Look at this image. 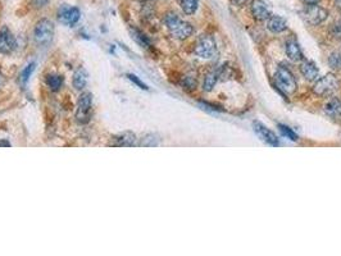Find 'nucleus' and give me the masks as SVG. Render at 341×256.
<instances>
[{"label":"nucleus","instance_id":"f257e3e1","mask_svg":"<svg viewBox=\"0 0 341 256\" xmlns=\"http://www.w3.org/2000/svg\"><path fill=\"white\" fill-rule=\"evenodd\" d=\"M164 25L168 28L172 37L177 40H186L193 35L194 27L186 21L181 20L176 13H167L164 17Z\"/></svg>","mask_w":341,"mask_h":256},{"label":"nucleus","instance_id":"f03ea898","mask_svg":"<svg viewBox=\"0 0 341 256\" xmlns=\"http://www.w3.org/2000/svg\"><path fill=\"white\" fill-rule=\"evenodd\" d=\"M273 78H275V86L280 90V92L284 96L294 94L298 89L296 78L294 77L291 71L286 68V67H279L276 69Z\"/></svg>","mask_w":341,"mask_h":256},{"label":"nucleus","instance_id":"7ed1b4c3","mask_svg":"<svg viewBox=\"0 0 341 256\" xmlns=\"http://www.w3.org/2000/svg\"><path fill=\"white\" fill-rule=\"evenodd\" d=\"M339 82L338 77L334 75V73H328V75L323 76L322 78L317 79V82L313 86V92H314L317 96H331L334 92H336L339 90Z\"/></svg>","mask_w":341,"mask_h":256},{"label":"nucleus","instance_id":"20e7f679","mask_svg":"<svg viewBox=\"0 0 341 256\" xmlns=\"http://www.w3.org/2000/svg\"><path fill=\"white\" fill-rule=\"evenodd\" d=\"M194 51L198 56L203 59H212L217 55V43L213 36L210 35H203L198 39Z\"/></svg>","mask_w":341,"mask_h":256},{"label":"nucleus","instance_id":"39448f33","mask_svg":"<svg viewBox=\"0 0 341 256\" xmlns=\"http://www.w3.org/2000/svg\"><path fill=\"white\" fill-rule=\"evenodd\" d=\"M54 36V25L49 20H41L37 22L33 31V39L37 45H49Z\"/></svg>","mask_w":341,"mask_h":256},{"label":"nucleus","instance_id":"423d86ee","mask_svg":"<svg viewBox=\"0 0 341 256\" xmlns=\"http://www.w3.org/2000/svg\"><path fill=\"white\" fill-rule=\"evenodd\" d=\"M303 17L309 25L318 26L327 20L328 12L318 4H307V7L303 9Z\"/></svg>","mask_w":341,"mask_h":256},{"label":"nucleus","instance_id":"0eeeda50","mask_svg":"<svg viewBox=\"0 0 341 256\" xmlns=\"http://www.w3.org/2000/svg\"><path fill=\"white\" fill-rule=\"evenodd\" d=\"M92 106L91 92H84L81 94L77 102V110H76V119L81 125H85L90 121V112Z\"/></svg>","mask_w":341,"mask_h":256},{"label":"nucleus","instance_id":"6e6552de","mask_svg":"<svg viewBox=\"0 0 341 256\" xmlns=\"http://www.w3.org/2000/svg\"><path fill=\"white\" fill-rule=\"evenodd\" d=\"M80 9L76 7H71V5H62L58 10V20L60 23L66 25V26H75L76 23L80 21Z\"/></svg>","mask_w":341,"mask_h":256},{"label":"nucleus","instance_id":"1a4fd4ad","mask_svg":"<svg viewBox=\"0 0 341 256\" xmlns=\"http://www.w3.org/2000/svg\"><path fill=\"white\" fill-rule=\"evenodd\" d=\"M250 10H252L253 18L258 22L267 21L269 17L272 16L271 7L264 0H253L252 4H250Z\"/></svg>","mask_w":341,"mask_h":256},{"label":"nucleus","instance_id":"9d476101","mask_svg":"<svg viewBox=\"0 0 341 256\" xmlns=\"http://www.w3.org/2000/svg\"><path fill=\"white\" fill-rule=\"evenodd\" d=\"M253 128H254V132H256V135L259 136L266 144L271 145V146H280V140L277 137V135L273 131H271L269 128H267L263 123L254 121L253 122Z\"/></svg>","mask_w":341,"mask_h":256},{"label":"nucleus","instance_id":"9b49d317","mask_svg":"<svg viewBox=\"0 0 341 256\" xmlns=\"http://www.w3.org/2000/svg\"><path fill=\"white\" fill-rule=\"evenodd\" d=\"M16 48L17 43L13 33L7 27H3L0 31V54H10Z\"/></svg>","mask_w":341,"mask_h":256},{"label":"nucleus","instance_id":"f8f14e48","mask_svg":"<svg viewBox=\"0 0 341 256\" xmlns=\"http://www.w3.org/2000/svg\"><path fill=\"white\" fill-rule=\"evenodd\" d=\"M138 137L132 132H123V133H119L117 136H113L111 138V142H109V146H138Z\"/></svg>","mask_w":341,"mask_h":256},{"label":"nucleus","instance_id":"ddd939ff","mask_svg":"<svg viewBox=\"0 0 341 256\" xmlns=\"http://www.w3.org/2000/svg\"><path fill=\"white\" fill-rule=\"evenodd\" d=\"M300 72H302L303 77L309 82H313V81L318 79V67L315 66V63L313 60L303 59L302 63H300Z\"/></svg>","mask_w":341,"mask_h":256},{"label":"nucleus","instance_id":"4468645a","mask_svg":"<svg viewBox=\"0 0 341 256\" xmlns=\"http://www.w3.org/2000/svg\"><path fill=\"white\" fill-rule=\"evenodd\" d=\"M285 51L287 58H289L290 60H292V62H302V60L304 59L302 48H300V45H299V43L295 39H290L286 41Z\"/></svg>","mask_w":341,"mask_h":256},{"label":"nucleus","instance_id":"2eb2a0df","mask_svg":"<svg viewBox=\"0 0 341 256\" xmlns=\"http://www.w3.org/2000/svg\"><path fill=\"white\" fill-rule=\"evenodd\" d=\"M325 113L327 117L336 122H341V100L338 98H332L328 100L325 105Z\"/></svg>","mask_w":341,"mask_h":256},{"label":"nucleus","instance_id":"dca6fc26","mask_svg":"<svg viewBox=\"0 0 341 256\" xmlns=\"http://www.w3.org/2000/svg\"><path fill=\"white\" fill-rule=\"evenodd\" d=\"M267 28L273 33H281L287 30V22L284 17L271 16L267 20Z\"/></svg>","mask_w":341,"mask_h":256},{"label":"nucleus","instance_id":"f3484780","mask_svg":"<svg viewBox=\"0 0 341 256\" xmlns=\"http://www.w3.org/2000/svg\"><path fill=\"white\" fill-rule=\"evenodd\" d=\"M220 79H221L220 68L209 71V72L207 73V76H205V78H204V82H203L204 91H208V92L212 91V90L214 89V86L217 85V82H218Z\"/></svg>","mask_w":341,"mask_h":256},{"label":"nucleus","instance_id":"a211bd4d","mask_svg":"<svg viewBox=\"0 0 341 256\" xmlns=\"http://www.w3.org/2000/svg\"><path fill=\"white\" fill-rule=\"evenodd\" d=\"M73 87L76 90H84L86 87V83H87V72H86L84 68H79L73 73L72 78Z\"/></svg>","mask_w":341,"mask_h":256},{"label":"nucleus","instance_id":"6ab92c4d","mask_svg":"<svg viewBox=\"0 0 341 256\" xmlns=\"http://www.w3.org/2000/svg\"><path fill=\"white\" fill-rule=\"evenodd\" d=\"M63 81H64L63 76L59 75H49L46 77V83L53 91H59L60 87L63 86Z\"/></svg>","mask_w":341,"mask_h":256},{"label":"nucleus","instance_id":"aec40b11","mask_svg":"<svg viewBox=\"0 0 341 256\" xmlns=\"http://www.w3.org/2000/svg\"><path fill=\"white\" fill-rule=\"evenodd\" d=\"M199 7V0H181V8L187 16H193Z\"/></svg>","mask_w":341,"mask_h":256},{"label":"nucleus","instance_id":"412c9836","mask_svg":"<svg viewBox=\"0 0 341 256\" xmlns=\"http://www.w3.org/2000/svg\"><path fill=\"white\" fill-rule=\"evenodd\" d=\"M131 35L132 39L140 46H144V48H149L150 46V40L148 39V36H145L144 33L139 31L138 28H131Z\"/></svg>","mask_w":341,"mask_h":256},{"label":"nucleus","instance_id":"4be33fe9","mask_svg":"<svg viewBox=\"0 0 341 256\" xmlns=\"http://www.w3.org/2000/svg\"><path fill=\"white\" fill-rule=\"evenodd\" d=\"M159 141H161L159 136L154 135V133H149V135L141 138V141L139 142L138 146H158Z\"/></svg>","mask_w":341,"mask_h":256},{"label":"nucleus","instance_id":"5701e85b","mask_svg":"<svg viewBox=\"0 0 341 256\" xmlns=\"http://www.w3.org/2000/svg\"><path fill=\"white\" fill-rule=\"evenodd\" d=\"M328 66L334 71H340L341 69V53L334 51L328 56Z\"/></svg>","mask_w":341,"mask_h":256},{"label":"nucleus","instance_id":"b1692460","mask_svg":"<svg viewBox=\"0 0 341 256\" xmlns=\"http://www.w3.org/2000/svg\"><path fill=\"white\" fill-rule=\"evenodd\" d=\"M35 68H36V63L35 62H31L30 64H27L25 68H23L22 73H21V82L22 83H26L28 79H30L31 75L33 73V71H35Z\"/></svg>","mask_w":341,"mask_h":256},{"label":"nucleus","instance_id":"393cba45","mask_svg":"<svg viewBox=\"0 0 341 256\" xmlns=\"http://www.w3.org/2000/svg\"><path fill=\"white\" fill-rule=\"evenodd\" d=\"M279 129H280V132H281L282 136H285V137H287L289 140H291V141H298L299 140L298 135H296L295 132L292 131L291 128L287 127V126L279 125Z\"/></svg>","mask_w":341,"mask_h":256},{"label":"nucleus","instance_id":"a878e982","mask_svg":"<svg viewBox=\"0 0 341 256\" xmlns=\"http://www.w3.org/2000/svg\"><path fill=\"white\" fill-rule=\"evenodd\" d=\"M127 78L131 81L132 83H135V85L138 86L139 89H141V90H149V87L146 85H145L142 81H140V78H139L138 76H135V75H131V73H128L127 75Z\"/></svg>","mask_w":341,"mask_h":256},{"label":"nucleus","instance_id":"bb28decb","mask_svg":"<svg viewBox=\"0 0 341 256\" xmlns=\"http://www.w3.org/2000/svg\"><path fill=\"white\" fill-rule=\"evenodd\" d=\"M195 86H197V81H195V78L194 77H185V81H184V87L185 89H189V90H194L195 89Z\"/></svg>","mask_w":341,"mask_h":256},{"label":"nucleus","instance_id":"cd10ccee","mask_svg":"<svg viewBox=\"0 0 341 256\" xmlns=\"http://www.w3.org/2000/svg\"><path fill=\"white\" fill-rule=\"evenodd\" d=\"M248 3V0H232V4L235 7H241L244 4Z\"/></svg>","mask_w":341,"mask_h":256},{"label":"nucleus","instance_id":"c85d7f7f","mask_svg":"<svg viewBox=\"0 0 341 256\" xmlns=\"http://www.w3.org/2000/svg\"><path fill=\"white\" fill-rule=\"evenodd\" d=\"M12 145H10L9 141H7V140H0V148H10Z\"/></svg>","mask_w":341,"mask_h":256},{"label":"nucleus","instance_id":"c756f323","mask_svg":"<svg viewBox=\"0 0 341 256\" xmlns=\"http://www.w3.org/2000/svg\"><path fill=\"white\" fill-rule=\"evenodd\" d=\"M4 83H5V77H4V76H3V73L0 72V87H1V86H3Z\"/></svg>","mask_w":341,"mask_h":256},{"label":"nucleus","instance_id":"7c9ffc66","mask_svg":"<svg viewBox=\"0 0 341 256\" xmlns=\"http://www.w3.org/2000/svg\"><path fill=\"white\" fill-rule=\"evenodd\" d=\"M307 4H318L321 0H304Z\"/></svg>","mask_w":341,"mask_h":256},{"label":"nucleus","instance_id":"2f4dec72","mask_svg":"<svg viewBox=\"0 0 341 256\" xmlns=\"http://www.w3.org/2000/svg\"><path fill=\"white\" fill-rule=\"evenodd\" d=\"M335 5H336V8L341 12V0H335Z\"/></svg>","mask_w":341,"mask_h":256},{"label":"nucleus","instance_id":"473e14b6","mask_svg":"<svg viewBox=\"0 0 341 256\" xmlns=\"http://www.w3.org/2000/svg\"><path fill=\"white\" fill-rule=\"evenodd\" d=\"M141 1H148V0H141Z\"/></svg>","mask_w":341,"mask_h":256}]
</instances>
